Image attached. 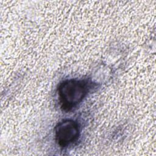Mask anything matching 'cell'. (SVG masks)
Returning a JSON list of instances; mask_svg holds the SVG:
<instances>
[{
    "instance_id": "1",
    "label": "cell",
    "mask_w": 156,
    "mask_h": 156,
    "mask_svg": "<svg viewBox=\"0 0 156 156\" xmlns=\"http://www.w3.org/2000/svg\"><path fill=\"white\" fill-rule=\"evenodd\" d=\"M90 87L85 80H66L62 82L58 88L61 108L69 111L77 105L86 96Z\"/></svg>"
},
{
    "instance_id": "2",
    "label": "cell",
    "mask_w": 156,
    "mask_h": 156,
    "mask_svg": "<svg viewBox=\"0 0 156 156\" xmlns=\"http://www.w3.org/2000/svg\"><path fill=\"white\" fill-rule=\"evenodd\" d=\"M79 124L72 119H65L58 122L55 128V140L62 147L76 141L79 136Z\"/></svg>"
}]
</instances>
